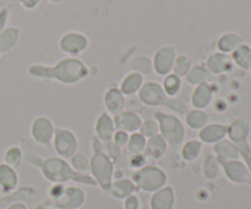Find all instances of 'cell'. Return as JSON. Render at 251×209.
<instances>
[{"label":"cell","instance_id":"cell-1","mask_svg":"<svg viewBox=\"0 0 251 209\" xmlns=\"http://www.w3.org/2000/svg\"><path fill=\"white\" fill-rule=\"evenodd\" d=\"M24 161L31 165L39 169L47 181L59 185H65L68 183L82 184V185L95 187L97 183L93 180L91 175L80 174L73 169L66 159L60 157H48V158H41L39 156L33 153H24Z\"/></svg>","mask_w":251,"mask_h":209},{"label":"cell","instance_id":"cell-2","mask_svg":"<svg viewBox=\"0 0 251 209\" xmlns=\"http://www.w3.org/2000/svg\"><path fill=\"white\" fill-rule=\"evenodd\" d=\"M27 71L31 77L37 80L56 81L66 86L77 85L90 75V68L77 56H66L54 65L33 64Z\"/></svg>","mask_w":251,"mask_h":209},{"label":"cell","instance_id":"cell-3","mask_svg":"<svg viewBox=\"0 0 251 209\" xmlns=\"http://www.w3.org/2000/svg\"><path fill=\"white\" fill-rule=\"evenodd\" d=\"M92 157L90 158V175L103 191L108 192L114 181V161L104 152V143L97 137L91 142Z\"/></svg>","mask_w":251,"mask_h":209},{"label":"cell","instance_id":"cell-4","mask_svg":"<svg viewBox=\"0 0 251 209\" xmlns=\"http://www.w3.org/2000/svg\"><path fill=\"white\" fill-rule=\"evenodd\" d=\"M137 98L144 105L150 108L164 107L179 115H185L190 108L178 98H171L166 94L161 83L156 81H145Z\"/></svg>","mask_w":251,"mask_h":209},{"label":"cell","instance_id":"cell-5","mask_svg":"<svg viewBox=\"0 0 251 209\" xmlns=\"http://www.w3.org/2000/svg\"><path fill=\"white\" fill-rule=\"evenodd\" d=\"M154 120L158 122L159 135L166 139L169 147L176 148L184 143L186 130L184 122L178 116L164 112H156Z\"/></svg>","mask_w":251,"mask_h":209},{"label":"cell","instance_id":"cell-6","mask_svg":"<svg viewBox=\"0 0 251 209\" xmlns=\"http://www.w3.org/2000/svg\"><path fill=\"white\" fill-rule=\"evenodd\" d=\"M131 180L136 185L137 190L147 193H153L167 185L168 175L159 166L145 165L132 173Z\"/></svg>","mask_w":251,"mask_h":209},{"label":"cell","instance_id":"cell-7","mask_svg":"<svg viewBox=\"0 0 251 209\" xmlns=\"http://www.w3.org/2000/svg\"><path fill=\"white\" fill-rule=\"evenodd\" d=\"M53 147L56 156L64 159H70L74 154L77 153L78 139L74 131L64 127H55L53 137Z\"/></svg>","mask_w":251,"mask_h":209},{"label":"cell","instance_id":"cell-8","mask_svg":"<svg viewBox=\"0 0 251 209\" xmlns=\"http://www.w3.org/2000/svg\"><path fill=\"white\" fill-rule=\"evenodd\" d=\"M86 202V192L76 185L64 186L56 198L51 200L54 209H80Z\"/></svg>","mask_w":251,"mask_h":209},{"label":"cell","instance_id":"cell-9","mask_svg":"<svg viewBox=\"0 0 251 209\" xmlns=\"http://www.w3.org/2000/svg\"><path fill=\"white\" fill-rule=\"evenodd\" d=\"M31 137L37 144L43 147H49L53 143L54 132H55V126L53 121L48 116L39 115L34 117L33 121L31 122Z\"/></svg>","mask_w":251,"mask_h":209},{"label":"cell","instance_id":"cell-10","mask_svg":"<svg viewBox=\"0 0 251 209\" xmlns=\"http://www.w3.org/2000/svg\"><path fill=\"white\" fill-rule=\"evenodd\" d=\"M176 49L174 46H162L154 51L152 56V66H153V72H156L158 76L169 75L173 71L174 61L176 59Z\"/></svg>","mask_w":251,"mask_h":209},{"label":"cell","instance_id":"cell-11","mask_svg":"<svg viewBox=\"0 0 251 209\" xmlns=\"http://www.w3.org/2000/svg\"><path fill=\"white\" fill-rule=\"evenodd\" d=\"M59 49L69 56H77L90 46V39L81 32L70 31L64 33L59 39Z\"/></svg>","mask_w":251,"mask_h":209},{"label":"cell","instance_id":"cell-12","mask_svg":"<svg viewBox=\"0 0 251 209\" xmlns=\"http://www.w3.org/2000/svg\"><path fill=\"white\" fill-rule=\"evenodd\" d=\"M103 104H104L105 112L112 116H115L125 110L126 97L123 94L119 87H110L105 91L103 95Z\"/></svg>","mask_w":251,"mask_h":209},{"label":"cell","instance_id":"cell-13","mask_svg":"<svg viewBox=\"0 0 251 209\" xmlns=\"http://www.w3.org/2000/svg\"><path fill=\"white\" fill-rule=\"evenodd\" d=\"M113 120H114L115 130L125 131L129 135L139 132L142 124V117L131 110H124L120 114L113 116Z\"/></svg>","mask_w":251,"mask_h":209},{"label":"cell","instance_id":"cell-14","mask_svg":"<svg viewBox=\"0 0 251 209\" xmlns=\"http://www.w3.org/2000/svg\"><path fill=\"white\" fill-rule=\"evenodd\" d=\"M176 191L172 186L166 185L153 192L150 198L151 209H174L176 207Z\"/></svg>","mask_w":251,"mask_h":209},{"label":"cell","instance_id":"cell-15","mask_svg":"<svg viewBox=\"0 0 251 209\" xmlns=\"http://www.w3.org/2000/svg\"><path fill=\"white\" fill-rule=\"evenodd\" d=\"M115 126L114 120H113L112 115L108 114L107 112L100 113L97 116L95 122V135L98 139L105 143L113 139V136L115 134Z\"/></svg>","mask_w":251,"mask_h":209},{"label":"cell","instance_id":"cell-16","mask_svg":"<svg viewBox=\"0 0 251 209\" xmlns=\"http://www.w3.org/2000/svg\"><path fill=\"white\" fill-rule=\"evenodd\" d=\"M20 178L16 169L6 165L5 163H0V188L4 193H11L16 191L19 186Z\"/></svg>","mask_w":251,"mask_h":209},{"label":"cell","instance_id":"cell-17","mask_svg":"<svg viewBox=\"0 0 251 209\" xmlns=\"http://www.w3.org/2000/svg\"><path fill=\"white\" fill-rule=\"evenodd\" d=\"M136 191H137V187L131 179L120 178V179H115V180L113 181L112 186H110L108 192L110 193L112 197L117 198V200L124 201L125 198L130 197L131 195H135Z\"/></svg>","mask_w":251,"mask_h":209},{"label":"cell","instance_id":"cell-18","mask_svg":"<svg viewBox=\"0 0 251 209\" xmlns=\"http://www.w3.org/2000/svg\"><path fill=\"white\" fill-rule=\"evenodd\" d=\"M213 98V90L208 83H202L194 88L193 94H191L190 102L193 108L195 109H202L207 108L211 104Z\"/></svg>","mask_w":251,"mask_h":209},{"label":"cell","instance_id":"cell-19","mask_svg":"<svg viewBox=\"0 0 251 209\" xmlns=\"http://www.w3.org/2000/svg\"><path fill=\"white\" fill-rule=\"evenodd\" d=\"M168 143L166 142V139L161 136L159 134L154 135V136L147 139L146 142V148H145L144 154L149 158L154 159V161H158L161 159L164 154L168 151Z\"/></svg>","mask_w":251,"mask_h":209},{"label":"cell","instance_id":"cell-20","mask_svg":"<svg viewBox=\"0 0 251 209\" xmlns=\"http://www.w3.org/2000/svg\"><path fill=\"white\" fill-rule=\"evenodd\" d=\"M144 82L145 77L141 73L131 71V72H129L127 75H125V77L122 80L119 90L122 91V93L125 97H131V95H135L139 93V91L141 90Z\"/></svg>","mask_w":251,"mask_h":209},{"label":"cell","instance_id":"cell-21","mask_svg":"<svg viewBox=\"0 0 251 209\" xmlns=\"http://www.w3.org/2000/svg\"><path fill=\"white\" fill-rule=\"evenodd\" d=\"M226 132H227V129H226V126H223V125L207 124L205 127H202V129L199 131V139H200L202 143L216 144L217 142L222 141Z\"/></svg>","mask_w":251,"mask_h":209},{"label":"cell","instance_id":"cell-22","mask_svg":"<svg viewBox=\"0 0 251 209\" xmlns=\"http://www.w3.org/2000/svg\"><path fill=\"white\" fill-rule=\"evenodd\" d=\"M20 28L6 26L0 32V54H7L16 46L20 39Z\"/></svg>","mask_w":251,"mask_h":209},{"label":"cell","instance_id":"cell-23","mask_svg":"<svg viewBox=\"0 0 251 209\" xmlns=\"http://www.w3.org/2000/svg\"><path fill=\"white\" fill-rule=\"evenodd\" d=\"M185 125L191 130L195 131H200L202 127H205L208 124V116L207 113L202 109H189V112L185 115Z\"/></svg>","mask_w":251,"mask_h":209},{"label":"cell","instance_id":"cell-24","mask_svg":"<svg viewBox=\"0 0 251 209\" xmlns=\"http://www.w3.org/2000/svg\"><path fill=\"white\" fill-rule=\"evenodd\" d=\"M211 72L206 69L205 65H201V64H198V65H193V68L190 69L185 78L186 83L190 86H196L202 85V83H208V81L211 80Z\"/></svg>","mask_w":251,"mask_h":209},{"label":"cell","instance_id":"cell-25","mask_svg":"<svg viewBox=\"0 0 251 209\" xmlns=\"http://www.w3.org/2000/svg\"><path fill=\"white\" fill-rule=\"evenodd\" d=\"M180 147V156L183 161L191 163V162H195L200 157L203 143L199 139H193L184 142Z\"/></svg>","mask_w":251,"mask_h":209},{"label":"cell","instance_id":"cell-26","mask_svg":"<svg viewBox=\"0 0 251 209\" xmlns=\"http://www.w3.org/2000/svg\"><path fill=\"white\" fill-rule=\"evenodd\" d=\"M205 66L211 75H218L228 69V58L222 53H213L207 58Z\"/></svg>","mask_w":251,"mask_h":209},{"label":"cell","instance_id":"cell-27","mask_svg":"<svg viewBox=\"0 0 251 209\" xmlns=\"http://www.w3.org/2000/svg\"><path fill=\"white\" fill-rule=\"evenodd\" d=\"M181 86H183V78L179 77L178 75H176L173 72L164 76L163 82H162L163 91L171 98H176V95L180 93Z\"/></svg>","mask_w":251,"mask_h":209},{"label":"cell","instance_id":"cell-28","mask_svg":"<svg viewBox=\"0 0 251 209\" xmlns=\"http://www.w3.org/2000/svg\"><path fill=\"white\" fill-rule=\"evenodd\" d=\"M2 163L6 165L11 166V168L17 169L24 162V152L19 146H10L6 151L2 154Z\"/></svg>","mask_w":251,"mask_h":209},{"label":"cell","instance_id":"cell-29","mask_svg":"<svg viewBox=\"0 0 251 209\" xmlns=\"http://www.w3.org/2000/svg\"><path fill=\"white\" fill-rule=\"evenodd\" d=\"M146 137L142 136L140 132H134L130 134L129 141H127L126 149L130 154L136 156V154H144L145 148H146Z\"/></svg>","mask_w":251,"mask_h":209},{"label":"cell","instance_id":"cell-30","mask_svg":"<svg viewBox=\"0 0 251 209\" xmlns=\"http://www.w3.org/2000/svg\"><path fill=\"white\" fill-rule=\"evenodd\" d=\"M191 68H193V59L186 54H180V55H176L172 72L178 75L179 77L184 78Z\"/></svg>","mask_w":251,"mask_h":209},{"label":"cell","instance_id":"cell-31","mask_svg":"<svg viewBox=\"0 0 251 209\" xmlns=\"http://www.w3.org/2000/svg\"><path fill=\"white\" fill-rule=\"evenodd\" d=\"M215 153L217 156V158L222 162H226L227 159L230 158H234L237 156V151H235L234 146L232 143H229L228 141H225V139H222V141L217 142L215 144Z\"/></svg>","mask_w":251,"mask_h":209},{"label":"cell","instance_id":"cell-32","mask_svg":"<svg viewBox=\"0 0 251 209\" xmlns=\"http://www.w3.org/2000/svg\"><path fill=\"white\" fill-rule=\"evenodd\" d=\"M69 161H70L69 163L73 166L74 170L77 171V173L80 174L90 175V158H87L85 154L77 152V153L74 154Z\"/></svg>","mask_w":251,"mask_h":209},{"label":"cell","instance_id":"cell-33","mask_svg":"<svg viewBox=\"0 0 251 209\" xmlns=\"http://www.w3.org/2000/svg\"><path fill=\"white\" fill-rule=\"evenodd\" d=\"M131 69L135 72L141 73L142 76L150 75V73L153 72V66H152L151 58L144 55L136 56V58L131 61Z\"/></svg>","mask_w":251,"mask_h":209},{"label":"cell","instance_id":"cell-34","mask_svg":"<svg viewBox=\"0 0 251 209\" xmlns=\"http://www.w3.org/2000/svg\"><path fill=\"white\" fill-rule=\"evenodd\" d=\"M203 175L208 180L216 179V176L218 175V162L211 154H208L203 162Z\"/></svg>","mask_w":251,"mask_h":209},{"label":"cell","instance_id":"cell-35","mask_svg":"<svg viewBox=\"0 0 251 209\" xmlns=\"http://www.w3.org/2000/svg\"><path fill=\"white\" fill-rule=\"evenodd\" d=\"M237 43H238V37L232 33H227L220 37L217 46L221 51L227 53V51L233 50V49L235 48V46H237Z\"/></svg>","mask_w":251,"mask_h":209},{"label":"cell","instance_id":"cell-36","mask_svg":"<svg viewBox=\"0 0 251 209\" xmlns=\"http://www.w3.org/2000/svg\"><path fill=\"white\" fill-rule=\"evenodd\" d=\"M139 132L142 135V136L146 137V139H150V137L159 134L158 122H157L154 119L142 120V124H141V127H140Z\"/></svg>","mask_w":251,"mask_h":209},{"label":"cell","instance_id":"cell-37","mask_svg":"<svg viewBox=\"0 0 251 209\" xmlns=\"http://www.w3.org/2000/svg\"><path fill=\"white\" fill-rule=\"evenodd\" d=\"M27 198V195H25L22 191H14L11 193L0 197V209L6 208L7 206L11 205L12 202H17V201H25Z\"/></svg>","mask_w":251,"mask_h":209},{"label":"cell","instance_id":"cell-38","mask_svg":"<svg viewBox=\"0 0 251 209\" xmlns=\"http://www.w3.org/2000/svg\"><path fill=\"white\" fill-rule=\"evenodd\" d=\"M104 152L113 159V161H115V159L119 158L120 154H122V148L118 147L113 141H109L104 143Z\"/></svg>","mask_w":251,"mask_h":209},{"label":"cell","instance_id":"cell-39","mask_svg":"<svg viewBox=\"0 0 251 209\" xmlns=\"http://www.w3.org/2000/svg\"><path fill=\"white\" fill-rule=\"evenodd\" d=\"M129 136L130 135L127 134V132L117 130L114 134V136H113L112 141L114 142L118 147H120V148H124V147H126L127 141H129Z\"/></svg>","mask_w":251,"mask_h":209},{"label":"cell","instance_id":"cell-40","mask_svg":"<svg viewBox=\"0 0 251 209\" xmlns=\"http://www.w3.org/2000/svg\"><path fill=\"white\" fill-rule=\"evenodd\" d=\"M145 165H146V156L145 154H136V156H132L131 159H130V166L135 168L136 170Z\"/></svg>","mask_w":251,"mask_h":209},{"label":"cell","instance_id":"cell-41","mask_svg":"<svg viewBox=\"0 0 251 209\" xmlns=\"http://www.w3.org/2000/svg\"><path fill=\"white\" fill-rule=\"evenodd\" d=\"M124 209H140V198L136 195H131L124 200Z\"/></svg>","mask_w":251,"mask_h":209},{"label":"cell","instance_id":"cell-42","mask_svg":"<svg viewBox=\"0 0 251 209\" xmlns=\"http://www.w3.org/2000/svg\"><path fill=\"white\" fill-rule=\"evenodd\" d=\"M7 21H9V11L6 9L0 10V32L6 27Z\"/></svg>","mask_w":251,"mask_h":209},{"label":"cell","instance_id":"cell-43","mask_svg":"<svg viewBox=\"0 0 251 209\" xmlns=\"http://www.w3.org/2000/svg\"><path fill=\"white\" fill-rule=\"evenodd\" d=\"M41 0H21V4L25 9L27 10H33L38 6Z\"/></svg>","mask_w":251,"mask_h":209},{"label":"cell","instance_id":"cell-44","mask_svg":"<svg viewBox=\"0 0 251 209\" xmlns=\"http://www.w3.org/2000/svg\"><path fill=\"white\" fill-rule=\"evenodd\" d=\"M6 209H28V207L24 201H17V202H12L11 205L7 206Z\"/></svg>","mask_w":251,"mask_h":209},{"label":"cell","instance_id":"cell-45","mask_svg":"<svg viewBox=\"0 0 251 209\" xmlns=\"http://www.w3.org/2000/svg\"><path fill=\"white\" fill-rule=\"evenodd\" d=\"M48 1L53 2V4H59V2H61V1H63V0H48Z\"/></svg>","mask_w":251,"mask_h":209},{"label":"cell","instance_id":"cell-46","mask_svg":"<svg viewBox=\"0 0 251 209\" xmlns=\"http://www.w3.org/2000/svg\"><path fill=\"white\" fill-rule=\"evenodd\" d=\"M0 159H1V154H0Z\"/></svg>","mask_w":251,"mask_h":209}]
</instances>
